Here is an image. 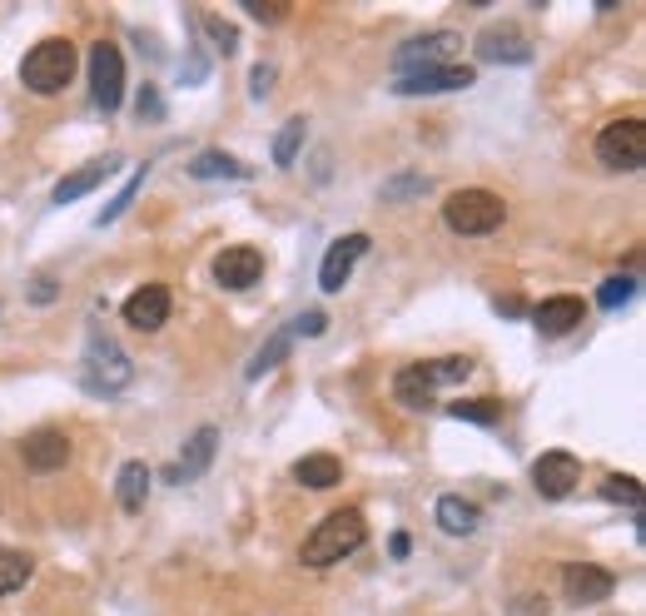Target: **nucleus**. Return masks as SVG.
<instances>
[{"label": "nucleus", "mask_w": 646, "mask_h": 616, "mask_svg": "<svg viewBox=\"0 0 646 616\" xmlns=\"http://www.w3.org/2000/svg\"><path fill=\"white\" fill-rule=\"evenodd\" d=\"M478 80V70L473 66H433V70H413V76H398L394 90L398 95H448V90H468V85Z\"/></svg>", "instance_id": "nucleus-11"}, {"label": "nucleus", "mask_w": 646, "mask_h": 616, "mask_svg": "<svg viewBox=\"0 0 646 616\" xmlns=\"http://www.w3.org/2000/svg\"><path fill=\"white\" fill-rule=\"evenodd\" d=\"M145 175H150V165H140V169H135V175H130V185H125V189H120V195H115V199H110V205H105V209H100V215H95V225H100V229H105V225H115V219H120V215H125V209H130V205H135V195H140V189H145Z\"/></svg>", "instance_id": "nucleus-28"}, {"label": "nucleus", "mask_w": 646, "mask_h": 616, "mask_svg": "<svg viewBox=\"0 0 646 616\" xmlns=\"http://www.w3.org/2000/svg\"><path fill=\"white\" fill-rule=\"evenodd\" d=\"M632 294H637V279H632V274H617V279H607L597 289V304L602 308H622V304H632Z\"/></svg>", "instance_id": "nucleus-31"}, {"label": "nucleus", "mask_w": 646, "mask_h": 616, "mask_svg": "<svg viewBox=\"0 0 646 616\" xmlns=\"http://www.w3.org/2000/svg\"><path fill=\"white\" fill-rule=\"evenodd\" d=\"M368 542V523L358 507H338L328 513L309 537H304V567H334V562L354 557L358 547Z\"/></svg>", "instance_id": "nucleus-1"}, {"label": "nucleus", "mask_w": 646, "mask_h": 616, "mask_svg": "<svg viewBox=\"0 0 646 616\" xmlns=\"http://www.w3.org/2000/svg\"><path fill=\"white\" fill-rule=\"evenodd\" d=\"M394 398L404 403L408 413H428L433 408V388L418 378V368H404V374L394 378Z\"/></svg>", "instance_id": "nucleus-24"}, {"label": "nucleus", "mask_w": 646, "mask_h": 616, "mask_svg": "<svg viewBox=\"0 0 646 616\" xmlns=\"http://www.w3.org/2000/svg\"><path fill=\"white\" fill-rule=\"evenodd\" d=\"M135 105H140V120H145V115H150V120H160V115H165L160 95H155V90H150V85H145V90H140V100H135Z\"/></svg>", "instance_id": "nucleus-37"}, {"label": "nucleus", "mask_w": 646, "mask_h": 616, "mask_svg": "<svg viewBox=\"0 0 646 616\" xmlns=\"http://www.w3.org/2000/svg\"><path fill=\"white\" fill-rule=\"evenodd\" d=\"M563 592H567L572 607H597V602H607L612 592H617V577H612L607 567H597V562H567Z\"/></svg>", "instance_id": "nucleus-7"}, {"label": "nucleus", "mask_w": 646, "mask_h": 616, "mask_svg": "<svg viewBox=\"0 0 646 616\" xmlns=\"http://www.w3.org/2000/svg\"><path fill=\"white\" fill-rule=\"evenodd\" d=\"M125 324L140 328V334H160L169 324V289L165 284H145V289H135L130 299H125Z\"/></svg>", "instance_id": "nucleus-13"}, {"label": "nucleus", "mask_w": 646, "mask_h": 616, "mask_svg": "<svg viewBox=\"0 0 646 616\" xmlns=\"http://www.w3.org/2000/svg\"><path fill=\"white\" fill-rule=\"evenodd\" d=\"M215 448H219V428H199L195 438L185 443V458L169 467V483H199V477L209 473V463H215Z\"/></svg>", "instance_id": "nucleus-17"}, {"label": "nucleus", "mask_w": 646, "mask_h": 616, "mask_svg": "<svg viewBox=\"0 0 646 616\" xmlns=\"http://www.w3.org/2000/svg\"><path fill=\"white\" fill-rule=\"evenodd\" d=\"M324 328H328V314H319V308H309V314H299V318H294V328H289V334H304V338H319V334H324Z\"/></svg>", "instance_id": "nucleus-34"}, {"label": "nucleus", "mask_w": 646, "mask_h": 616, "mask_svg": "<svg viewBox=\"0 0 646 616\" xmlns=\"http://www.w3.org/2000/svg\"><path fill=\"white\" fill-rule=\"evenodd\" d=\"M289 348H294V334L284 328V334H274L269 344H264L259 354H254V364L244 368V378H264V374H274V368H279L284 358H289Z\"/></svg>", "instance_id": "nucleus-25"}, {"label": "nucleus", "mask_w": 646, "mask_h": 616, "mask_svg": "<svg viewBox=\"0 0 646 616\" xmlns=\"http://www.w3.org/2000/svg\"><path fill=\"white\" fill-rule=\"evenodd\" d=\"M90 95L105 115H115L125 105V56H120V46H110V40L90 46Z\"/></svg>", "instance_id": "nucleus-6"}, {"label": "nucleus", "mask_w": 646, "mask_h": 616, "mask_svg": "<svg viewBox=\"0 0 646 616\" xmlns=\"http://www.w3.org/2000/svg\"><path fill=\"white\" fill-rule=\"evenodd\" d=\"M30 572H36V562H30L26 552H0V597H10V592L26 587Z\"/></svg>", "instance_id": "nucleus-27"}, {"label": "nucleus", "mask_w": 646, "mask_h": 616, "mask_svg": "<svg viewBox=\"0 0 646 616\" xmlns=\"http://www.w3.org/2000/svg\"><path fill=\"white\" fill-rule=\"evenodd\" d=\"M448 413L458 423H478V428H493L503 418V403L497 398H463V403H448Z\"/></svg>", "instance_id": "nucleus-26"}, {"label": "nucleus", "mask_w": 646, "mask_h": 616, "mask_svg": "<svg viewBox=\"0 0 646 616\" xmlns=\"http://www.w3.org/2000/svg\"><path fill=\"white\" fill-rule=\"evenodd\" d=\"M602 497H607V503H627V507H642V483H637V477H622V473H612L607 483H602Z\"/></svg>", "instance_id": "nucleus-30"}, {"label": "nucleus", "mask_w": 646, "mask_h": 616, "mask_svg": "<svg viewBox=\"0 0 646 616\" xmlns=\"http://www.w3.org/2000/svg\"><path fill=\"white\" fill-rule=\"evenodd\" d=\"M458 50V36L453 30H428V36L408 40L404 50L394 56L398 76H413V70H433V66H448V56Z\"/></svg>", "instance_id": "nucleus-9"}, {"label": "nucleus", "mask_w": 646, "mask_h": 616, "mask_svg": "<svg viewBox=\"0 0 646 616\" xmlns=\"http://www.w3.org/2000/svg\"><path fill=\"white\" fill-rule=\"evenodd\" d=\"M274 76H279V70H274V66H264V60H259V66H254V76H249V95H254V100H264V95L274 90Z\"/></svg>", "instance_id": "nucleus-35"}, {"label": "nucleus", "mask_w": 646, "mask_h": 616, "mask_svg": "<svg viewBox=\"0 0 646 616\" xmlns=\"http://www.w3.org/2000/svg\"><path fill=\"white\" fill-rule=\"evenodd\" d=\"M582 318H587V304L572 299V294H557V299H547V304L533 308V324H537V334H543V338H563V334H572V328H577Z\"/></svg>", "instance_id": "nucleus-16"}, {"label": "nucleus", "mask_w": 646, "mask_h": 616, "mask_svg": "<svg viewBox=\"0 0 646 616\" xmlns=\"http://www.w3.org/2000/svg\"><path fill=\"white\" fill-rule=\"evenodd\" d=\"M244 10H249L254 20H264V26H279V20H289V6L284 0H239Z\"/></svg>", "instance_id": "nucleus-33"}, {"label": "nucleus", "mask_w": 646, "mask_h": 616, "mask_svg": "<svg viewBox=\"0 0 646 616\" xmlns=\"http://www.w3.org/2000/svg\"><path fill=\"white\" fill-rule=\"evenodd\" d=\"M438 527L448 537H473L478 533V523H483V513H478V503H468L463 493H448V497H438Z\"/></svg>", "instance_id": "nucleus-18"}, {"label": "nucleus", "mask_w": 646, "mask_h": 616, "mask_svg": "<svg viewBox=\"0 0 646 616\" xmlns=\"http://www.w3.org/2000/svg\"><path fill=\"white\" fill-rule=\"evenodd\" d=\"M76 66H80L76 46L60 40V36H50L20 60V85H26L30 95H60L70 80H76Z\"/></svg>", "instance_id": "nucleus-2"}, {"label": "nucleus", "mask_w": 646, "mask_h": 616, "mask_svg": "<svg viewBox=\"0 0 646 616\" xmlns=\"http://www.w3.org/2000/svg\"><path fill=\"white\" fill-rule=\"evenodd\" d=\"M513 616H547V597H517Z\"/></svg>", "instance_id": "nucleus-38"}, {"label": "nucleus", "mask_w": 646, "mask_h": 616, "mask_svg": "<svg viewBox=\"0 0 646 616\" xmlns=\"http://www.w3.org/2000/svg\"><path fill=\"white\" fill-rule=\"evenodd\" d=\"M299 150H304V120H289L279 130V140H274V165L289 169L294 159H299Z\"/></svg>", "instance_id": "nucleus-29"}, {"label": "nucleus", "mask_w": 646, "mask_h": 616, "mask_svg": "<svg viewBox=\"0 0 646 616\" xmlns=\"http://www.w3.org/2000/svg\"><path fill=\"white\" fill-rule=\"evenodd\" d=\"M205 30H209V40H215V50H225V56H235V50H239V30L229 26V20L205 16Z\"/></svg>", "instance_id": "nucleus-32"}, {"label": "nucleus", "mask_w": 646, "mask_h": 616, "mask_svg": "<svg viewBox=\"0 0 646 616\" xmlns=\"http://www.w3.org/2000/svg\"><path fill=\"white\" fill-rule=\"evenodd\" d=\"M189 175L195 179H249V165H239V159L225 155V150H205V155L189 159Z\"/></svg>", "instance_id": "nucleus-22"}, {"label": "nucleus", "mask_w": 646, "mask_h": 616, "mask_svg": "<svg viewBox=\"0 0 646 616\" xmlns=\"http://www.w3.org/2000/svg\"><path fill=\"white\" fill-rule=\"evenodd\" d=\"M85 384H90L95 393H120V388L135 384L130 354H125L110 334H100V328H95L90 344H85Z\"/></svg>", "instance_id": "nucleus-3"}, {"label": "nucleus", "mask_w": 646, "mask_h": 616, "mask_svg": "<svg viewBox=\"0 0 646 616\" xmlns=\"http://www.w3.org/2000/svg\"><path fill=\"white\" fill-rule=\"evenodd\" d=\"M30 299H36V304L56 299V274H36V284H30Z\"/></svg>", "instance_id": "nucleus-36"}, {"label": "nucleus", "mask_w": 646, "mask_h": 616, "mask_svg": "<svg viewBox=\"0 0 646 616\" xmlns=\"http://www.w3.org/2000/svg\"><path fill=\"white\" fill-rule=\"evenodd\" d=\"M115 169H120V159H95V165H85V169H76V175H66L56 185V205H76V199H85L95 185H105Z\"/></svg>", "instance_id": "nucleus-19"}, {"label": "nucleus", "mask_w": 646, "mask_h": 616, "mask_svg": "<svg viewBox=\"0 0 646 616\" xmlns=\"http://www.w3.org/2000/svg\"><path fill=\"white\" fill-rule=\"evenodd\" d=\"M597 159L607 169H642L646 165V120L642 115H627V120L602 125L597 135Z\"/></svg>", "instance_id": "nucleus-5"}, {"label": "nucleus", "mask_w": 646, "mask_h": 616, "mask_svg": "<svg viewBox=\"0 0 646 616\" xmlns=\"http://www.w3.org/2000/svg\"><path fill=\"white\" fill-rule=\"evenodd\" d=\"M507 219V205L493 195V189H458L443 205V225L453 234H493Z\"/></svg>", "instance_id": "nucleus-4"}, {"label": "nucleus", "mask_w": 646, "mask_h": 616, "mask_svg": "<svg viewBox=\"0 0 646 616\" xmlns=\"http://www.w3.org/2000/svg\"><path fill=\"white\" fill-rule=\"evenodd\" d=\"M115 497H120L125 513H145V497H150V467L125 463L120 477H115Z\"/></svg>", "instance_id": "nucleus-21"}, {"label": "nucleus", "mask_w": 646, "mask_h": 616, "mask_svg": "<svg viewBox=\"0 0 646 616\" xmlns=\"http://www.w3.org/2000/svg\"><path fill=\"white\" fill-rule=\"evenodd\" d=\"M215 279L225 284V289H249V284L264 279V254L254 249V244H229L215 259Z\"/></svg>", "instance_id": "nucleus-14"}, {"label": "nucleus", "mask_w": 646, "mask_h": 616, "mask_svg": "<svg viewBox=\"0 0 646 616\" xmlns=\"http://www.w3.org/2000/svg\"><path fill=\"white\" fill-rule=\"evenodd\" d=\"M582 483V463L572 458V453H543V458L533 463V487L547 497V503H563L572 497V487Z\"/></svg>", "instance_id": "nucleus-10"}, {"label": "nucleus", "mask_w": 646, "mask_h": 616, "mask_svg": "<svg viewBox=\"0 0 646 616\" xmlns=\"http://www.w3.org/2000/svg\"><path fill=\"white\" fill-rule=\"evenodd\" d=\"M368 254V234H344V239L328 244L324 254V269H319V289L324 294H344V284L354 279L358 259Z\"/></svg>", "instance_id": "nucleus-8"}, {"label": "nucleus", "mask_w": 646, "mask_h": 616, "mask_svg": "<svg viewBox=\"0 0 646 616\" xmlns=\"http://www.w3.org/2000/svg\"><path fill=\"white\" fill-rule=\"evenodd\" d=\"M20 458H26L30 473H56V467L70 463V438L60 428H40L20 443Z\"/></svg>", "instance_id": "nucleus-15"}, {"label": "nucleus", "mask_w": 646, "mask_h": 616, "mask_svg": "<svg viewBox=\"0 0 646 616\" xmlns=\"http://www.w3.org/2000/svg\"><path fill=\"white\" fill-rule=\"evenodd\" d=\"M418 368V378L428 384L433 393H438L443 384H463V378L473 374V358H463V354H453V358H433V364H413Z\"/></svg>", "instance_id": "nucleus-23"}, {"label": "nucleus", "mask_w": 646, "mask_h": 616, "mask_svg": "<svg viewBox=\"0 0 646 616\" xmlns=\"http://www.w3.org/2000/svg\"><path fill=\"white\" fill-rule=\"evenodd\" d=\"M478 60L483 66H527L533 60V46L517 26H487L478 36Z\"/></svg>", "instance_id": "nucleus-12"}, {"label": "nucleus", "mask_w": 646, "mask_h": 616, "mask_svg": "<svg viewBox=\"0 0 646 616\" xmlns=\"http://www.w3.org/2000/svg\"><path fill=\"white\" fill-rule=\"evenodd\" d=\"M294 483L314 487V493H328V487L344 483V463H338L334 453H309V458L294 463Z\"/></svg>", "instance_id": "nucleus-20"}, {"label": "nucleus", "mask_w": 646, "mask_h": 616, "mask_svg": "<svg viewBox=\"0 0 646 616\" xmlns=\"http://www.w3.org/2000/svg\"><path fill=\"white\" fill-rule=\"evenodd\" d=\"M497 314H523V299H513V294H507V299H497Z\"/></svg>", "instance_id": "nucleus-39"}, {"label": "nucleus", "mask_w": 646, "mask_h": 616, "mask_svg": "<svg viewBox=\"0 0 646 616\" xmlns=\"http://www.w3.org/2000/svg\"><path fill=\"white\" fill-rule=\"evenodd\" d=\"M388 552H394V557H408V537H404V533H398L394 542H388Z\"/></svg>", "instance_id": "nucleus-40"}]
</instances>
